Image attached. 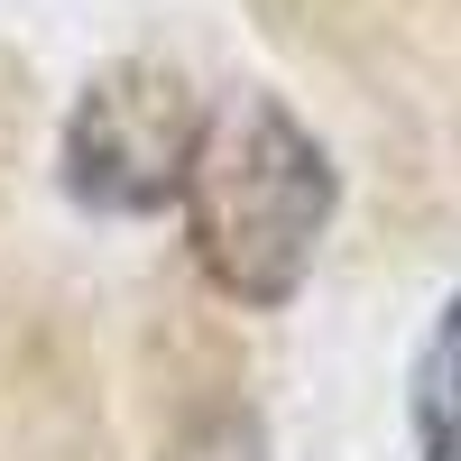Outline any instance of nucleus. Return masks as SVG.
I'll use <instances>...</instances> for the list:
<instances>
[{
    "label": "nucleus",
    "instance_id": "f257e3e1",
    "mask_svg": "<svg viewBox=\"0 0 461 461\" xmlns=\"http://www.w3.org/2000/svg\"><path fill=\"white\" fill-rule=\"evenodd\" d=\"M176 203H185L194 258L212 267L221 295L286 304L304 286V267H314V249H323L332 167H323L314 130H304L277 93H230L194 130Z\"/></svg>",
    "mask_w": 461,
    "mask_h": 461
},
{
    "label": "nucleus",
    "instance_id": "f03ea898",
    "mask_svg": "<svg viewBox=\"0 0 461 461\" xmlns=\"http://www.w3.org/2000/svg\"><path fill=\"white\" fill-rule=\"evenodd\" d=\"M194 111H185L176 74L158 65H121L102 74L93 102L74 111V194H93L111 212H148L185 185V158H194Z\"/></svg>",
    "mask_w": 461,
    "mask_h": 461
},
{
    "label": "nucleus",
    "instance_id": "7ed1b4c3",
    "mask_svg": "<svg viewBox=\"0 0 461 461\" xmlns=\"http://www.w3.org/2000/svg\"><path fill=\"white\" fill-rule=\"evenodd\" d=\"M415 443L425 461H461V295L443 304L425 360H415Z\"/></svg>",
    "mask_w": 461,
    "mask_h": 461
}]
</instances>
